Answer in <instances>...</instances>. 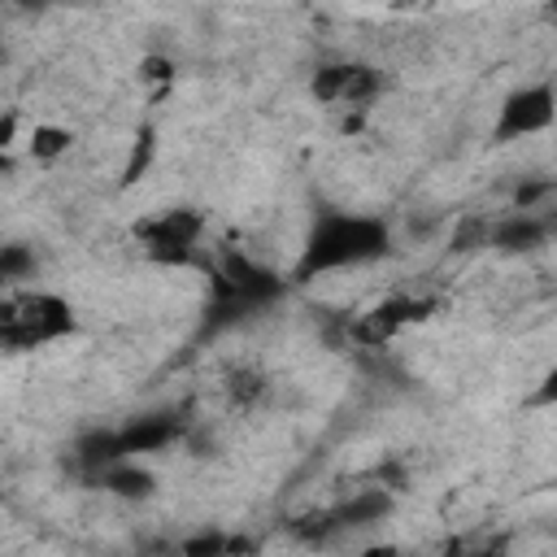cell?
<instances>
[{
  "label": "cell",
  "instance_id": "obj_14",
  "mask_svg": "<svg viewBox=\"0 0 557 557\" xmlns=\"http://www.w3.org/2000/svg\"><path fill=\"white\" fill-rule=\"evenodd\" d=\"M148 157H152V131H144V139L135 144V157H131V165H126V178H135V174L148 165Z\"/></svg>",
  "mask_w": 557,
  "mask_h": 557
},
{
  "label": "cell",
  "instance_id": "obj_16",
  "mask_svg": "<svg viewBox=\"0 0 557 557\" xmlns=\"http://www.w3.org/2000/svg\"><path fill=\"white\" fill-rule=\"evenodd\" d=\"M361 557H396V548H392V544H374V548H366Z\"/></svg>",
  "mask_w": 557,
  "mask_h": 557
},
{
  "label": "cell",
  "instance_id": "obj_2",
  "mask_svg": "<svg viewBox=\"0 0 557 557\" xmlns=\"http://www.w3.org/2000/svg\"><path fill=\"white\" fill-rule=\"evenodd\" d=\"M74 335V309L65 296L57 292H39V287H17L0 296V348H44Z\"/></svg>",
  "mask_w": 557,
  "mask_h": 557
},
{
  "label": "cell",
  "instance_id": "obj_9",
  "mask_svg": "<svg viewBox=\"0 0 557 557\" xmlns=\"http://www.w3.org/2000/svg\"><path fill=\"white\" fill-rule=\"evenodd\" d=\"M96 479H100V487H104V492H113V496H122V500H148V496L157 492V474H152L148 466L131 461V457H122V461L104 466Z\"/></svg>",
  "mask_w": 557,
  "mask_h": 557
},
{
  "label": "cell",
  "instance_id": "obj_7",
  "mask_svg": "<svg viewBox=\"0 0 557 557\" xmlns=\"http://www.w3.org/2000/svg\"><path fill=\"white\" fill-rule=\"evenodd\" d=\"M387 509H392V496L383 487H366V492H352L339 509H331L326 522H331V531H357V527L379 522Z\"/></svg>",
  "mask_w": 557,
  "mask_h": 557
},
{
  "label": "cell",
  "instance_id": "obj_8",
  "mask_svg": "<svg viewBox=\"0 0 557 557\" xmlns=\"http://www.w3.org/2000/svg\"><path fill=\"white\" fill-rule=\"evenodd\" d=\"M544 235H548V226L535 213H509L496 226H487V244L500 252H527V248L544 244Z\"/></svg>",
  "mask_w": 557,
  "mask_h": 557
},
{
  "label": "cell",
  "instance_id": "obj_10",
  "mask_svg": "<svg viewBox=\"0 0 557 557\" xmlns=\"http://www.w3.org/2000/svg\"><path fill=\"white\" fill-rule=\"evenodd\" d=\"M379 74L370 65H344V83H339V100L335 104H352V109H366L379 91Z\"/></svg>",
  "mask_w": 557,
  "mask_h": 557
},
{
  "label": "cell",
  "instance_id": "obj_13",
  "mask_svg": "<svg viewBox=\"0 0 557 557\" xmlns=\"http://www.w3.org/2000/svg\"><path fill=\"white\" fill-rule=\"evenodd\" d=\"M226 396H231V405H252L257 396H265V374L252 366H235L226 374Z\"/></svg>",
  "mask_w": 557,
  "mask_h": 557
},
{
  "label": "cell",
  "instance_id": "obj_12",
  "mask_svg": "<svg viewBox=\"0 0 557 557\" xmlns=\"http://www.w3.org/2000/svg\"><path fill=\"white\" fill-rule=\"evenodd\" d=\"M70 139H74V135H70L65 126L39 122V126L30 131V144H26V148H30V157H35V161H52V157H61V152L70 148Z\"/></svg>",
  "mask_w": 557,
  "mask_h": 557
},
{
  "label": "cell",
  "instance_id": "obj_6",
  "mask_svg": "<svg viewBox=\"0 0 557 557\" xmlns=\"http://www.w3.org/2000/svg\"><path fill=\"white\" fill-rule=\"evenodd\" d=\"M422 300H383V305H374L370 313H361V322L352 326V335L361 339V344H383V339H392L405 322H413V318H422Z\"/></svg>",
  "mask_w": 557,
  "mask_h": 557
},
{
  "label": "cell",
  "instance_id": "obj_11",
  "mask_svg": "<svg viewBox=\"0 0 557 557\" xmlns=\"http://www.w3.org/2000/svg\"><path fill=\"white\" fill-rule=\"evenodd\" d=\"M39 270V257L30 244H0V287H17Z\"/></svg>",
  "mask_w": 557,
  "mask_h": 557
},
{
  "label": "cell",
  "instance_id": "obj_1",
  "mask_svg": "<svg viewBox=\"0 0 557 557\" xmlns=\"http://www.w3.org/2000/svg\"><path fill=\"white\" fill-rule=\"evenodd\" d=\"M392 252V226L370 213H322L305 239V252L296 261V274H326L344 265H366Z\"/></svg>",
  "mask_w": 557,
  "mask_h": 557
},
{
  "label": "cell",
  "instance_id": "obj_5",
  "mask_svg": "<svg viewBox=\"0 0 557 557\" xmlns=\"http://www.w3.org/2000/svg\"><path fill=\"white\" fill-rule=\"evenodd\" d=\"M113 435H117L122 457H131V453H157V448H165V444H174L183 435V422L174 413H144V418L126 422Z\"/></svg>",
  "mask_w": 557,
  "mask_h": 557
},
{
  "label": "cell",
  "instance_id": "obj_3",
  "mask_svg": "<svg viewBox=\"0 0 557 557\" xmlns=\"http://www.w3.org/2000/svg\"><path fill=\"white\" fill-rule=\"evenodd\" d=\"M200 231H205V218L196 209H165L148 222L135 226V239L157 257V261H187L200 244Z\"/></svg>",
  "mask_w": 557,
  "mask_h": 557
},
{
  "label": "cell",
  "instance_id": "obj_4",
  "mask_svg": "<svg viewBox=\"0 0 557 557\" xmlns=\"http://www.w3.org/2000/svg\"><path fill=\"white\" fill-rule=\"evenodd\" d=\"M553 122V87L548 83H535V87H522L513 91L505 104H500V122H496V139H518V135H535Z\"/></svg>",
  "mask_w": 557,
  "mask_h": 557
},
{
  "label": "cell",
  "instance_id": "obj_15",
  "mask_svg": "<svg viewBox=\"0 0 557 557\" xmlns=\"http://www.w3.org/2000/svg\"><path fill=\"white\" fill-rule=\"evenodd\" d=\"M13 131H17V117H13V113H4V117H0V152L13 144Z\"/></svg>",
  "mask_w": 557,
  "mask_h": 557
}]
</instances>
